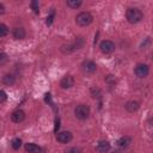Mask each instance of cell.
<instances>
[{
  "instance_id": "cell-24",
  "label": "cell",
  "mask_w": 153,
  "mask_h": 153,
  "mask_svg": "<svg viewBox=\"0 0 153 153\" xmlns=\"http://www.w3.org/2000/svg\"><path fill=\"white\" fill-rule=\"evenodd\" d=\"M105 81L109 82V84H115V82H116V79H115V76H112V75H106Z\"/></svg>"
},
{
  "instance_id": "cell-19",
  "label": "cell",
  "mask_w": 153,
  "mask_h": 153,
  "mask_svg": "<svg viewBox=\"0 0 153 153\" xmlns=\"http://www.w3.org/2000/svg\"><path fill=\"white\" fill-rule=\"evenodd\" d=\"M74 45H75V48H76V49L82 48V45H84V38H82L81 36L76 37V39H75V42H74Z\"/></svg>"
},
{
  "instance_id": "cell-26",
  "label": "cell",
  "mask_w": 153,
  "mask_h": 153,
  "mask_svg": "<svg viewBox=\"0 0 153 153\" xmlns=\"http://www.w3.org/2000/svg\"><path fill=\"white\" fill-rule=\"evenodd\" d=\"M6 98H7L6 92H5L4 90H1V91H0V103H4V102L6 100Z\"/></svg>"
},
{
  "instance_id": "cell-2",
  "label": "cell",
  "mask_w": 153,
  "mask_h": 153,
  "mask_svg": "<svg viewBox=\"0 0 153 153\" xmlns=\"http://www.w3.org/2000/svg\"><path fill=\"white\" fill-rule=\"evenodd\" d=\"M92 20H93V17L90 12H80L75 17V23L80 26H87L92 23Z\"/></svg>"
},
{
  "instance_id": "cell-31",
  "label": "cell",
  "mask_w": 153,
  "mask_h": 153,
  "mask_svg": "<svg viewBox=\"0 0 153 153\" xmlns=\"http://www.w3.org/2000/svg\"><path fill=\"white\" fill-rule=\"evenodd\" d=\"M152 60H153V53H152Z\"/></svg>"
},
{
  "instance_id": "cell-18",
  "label": "cell",
  "mask_w": 153,
  "mask_h": 153,
  "mask_svg": "<svg viewBox=\"0 0 153 153\" xmlns=\"http://www.w3.org/2000/svg\"><path fill=\"white\" fill-rule=\"evenodd\" d=\"M11 145H12V148H13V149H19L20 146H22V140H20L19 137H16V139L12 140Z\"/></svg>"
},
{
  "instance_id": "cell-25",
  "label": "cell",
  "mask_w": 153,
  "mask_h": 153,
  "mask_svg": "<svg viewBox=\"0 0 153 153\" xmlns=\"http://www.w3.org/2000/svg\"><path fill=\"white\" fill-rule=\"evenodd\" d=\"M6 61H7V55L5 53H1L0 54V65H4Z\"/></svg>"
},
{
  "instance_id": "cell-10",
  "label": "cell",
  "mask_w": 153,
  "mask_h": 153,
  "mask_svg": "<svg viewBox=\"0 0 153 153\" xmlns=\"http://www.w3.org/2000/svg\"><path fill=\"white\" fill-rule=\"evenodd\" d=\"M97 151L99 152V153H108L109 151H110V148H111V146H110V143L108 142V141H105V140H102V141H99L98 143H97Z\"/></svg>"
},
{
  "instance_id": "cell-8",
  "label": "cell",
  "mask_w": 153,
  "mask_h": 153,
  "mask_svg": "<svg viewBox=\"0 0 153 153\" xmlns=\"http://www.w3.org/2000/svg\"><path fill=\"white\" fill-rule=\"evenodd\" d=\"M60 86L63 90H68V88L73 87L74 86V79H73V76L72 75H65L61 79V81H60Z\"/></svg>"
},
{
  "instance_id": "cell-3",
  "label": "cell",
  "mask_w": 153,
  "mask_h": 153,
  "mask_svg": "<svg viewBox=\"0 0 153 153\" xmlns=\"http://www.w3.org/2000/svg\"><path fill=\"white\" fill-rule=\"evenodd\" d=\"M74 115L79 120H86L90 116V106L87 104H79L74 109Z\"/></svg>"
},
{
  "instance_id": "cell-16",
  "label": "cell",
  "mask_w": 153,
  "mask_h": 153,
  "mask_svg": "<svg viewBox=\"0 0 153 153\" xmlns=\"http://www.w3.org/2000/svg\"><path fill=\"white\" fill-rule=\"evenodd\" d=\"M66 5L68 7H71V8H78V7H80L82 5V1L81 0H68L66 2Z\"/></svg>"
},
{
  "instance_id": "cell-11",
  "label": "cell",
  "mask_w": 153,
  "mask_h": 153,
  "mask_svg": "<svg viewBox=\"0 0 153 153\" xmlns=\"http://www.w3.org/2000/svg\"><path fill=\"white\" fill-rule=\"evenodd\" d=\"M12 35H13V37H14L16 39H23V38H25L26 32H25V29H24V27H22V26H17V27L13 29Z\"/></svg>"
},
{
  "instance_id": "cell-6",
  "label": "cell",
  "mask_w": 153,
  "mask_h": 153,
  "mask_svg": "<svg viewBox=\"0 0 153 153\" xmlns=\"http://www.w3.org/2000/svg\"><path fill=\"white\" fill-rule=\"evenodd\" d=\"M73 139V135L71 131H60L56 134V140L61 143H68Z\"/></svg>"
},
{
  "instance_id": "cell-4",
  "label": "cell",
  "mask_w": 153,
  "mask_h": 153,
  "mask_svg": "<svg viewBox=\"0 0 153 153\" xmlns=\"http://www.w3.org/2000/svg\"><path fill=\"white\" fill-rule=\"evenodd\" d=\"M99 49L103 54H111L114 50H115V44L112 41H109V39H104L100 42L99 44Z\"/></svg>"
},
{
  "instance_id": "cell-32",
  "label": "cell",
  "mask_w": 153,
  "mask_h": 153,
  "mask_svg": "<svg viewBox=\"0 0 153 153\" xmlns=\"http://www.w3.org/2000/svg\"><path fill=\"white\" fill-rule=\"evenodd\" d=\"M112 153H120V152H112Z\"/></svg>"
},
{
  "instance_id": "cell-27",
  "label": "cell",
  "mask_w": 153,
  "mask_h": 153,
  "mask_svg": "<svg viewBox=\"0 0 153 153\" xmlns=\"http://www.w3.org/2000/svg\"><path fill=\"white\" fill-rule=\"evenodd\" d=\"M59 127H60V120L56 118V120H55V129H54L56 134H57V129H59Z\"/></svg>"
},
{
  "instance_id": "cell-21",
  "label": "cell",
  "mask_w": 153,
  "mask_h": 153,
  "mask_svg": "<svg viewBox=\"0 0 153 153\" xmlns=\"http://www.w3.org/2000/svg\"><path fill=\"white\" fill-rule=\"evenodd\" d=\"M8 33V29L5 24H0V37H5Z\"/></svg>"
},
{
  "instance_id": "cell-15",
  "label": "cell",
  "mask_w": 153,
  "mask_h": 153,
  "mask_svg": "<svg viewBox=\"0 0 153 153\" xmlns=\"http://www.w3.org/2000/svg\"><path fill=\"white\" fill-rule=\"evenodd\" d=\"M14 81H16V78H14V75H13V74L7 73V74H5V75L2 76V82H4L5 85L11 86V85H13V84H14Z\"/></svg>"
},
{
  "instance_id": "cell-13",
  "label": "cell",
  "mask_w": 153,
  "mask_h": 153,
  "mask_svg": "<svg viewBox=\"0 0 153 153\" xmlns=\"http://www.w3.org/2000/svg\"><path fill=\"white\" fill-rule=\"evenodd\" d=\"M126 110L127 111H129V112H135L139 108H140V104H139V102H136V100H129V102H127L126 103Z\"/></svg>"
},
{
  "instance_id": "cell-20",
  "label": "cell",
  "mask_w": 153,
  "mask_h": 153,
  "mask_svg": "<svg viewBox=\"0 0 153 153\" xmlns=\"http://www.w3.org/2000/svg\"><path fill=\"white\" fill-rule=\"evenodd\" d=\"M31 8L33 10V12H35L36 14H38V13H39V4H38V1H37V0L31 1Z\"/></svg>"
},
{
  "instance_id": "cell-28",
  "label": "cell",
  "mask_w": 153,
  "mask_h": 153,
  "mask_svg": "<svg viewBox=\"0 0 153 153\" xmlns=\"http://www.w3.org/2000/svg\"><path fill=\"white\" fill-rule=\"evenodd\" d=\"M148 44H151V39H149V38H147V39H146V42H145V43H142V45H141V47H142V49H146Z\"/></svg>"
},
{
  "instance_id": "cell-1",
  "label": "cell",
  "mask_w": 153,
  "mask_h": 153,
  "mask_svg": "<svg viewBox=\"0 0 153 153\" xmlns=\"http://www.w3.org/2000/svg\"><path fill=\"white\" fill-rule=\"evenodd\" d=\"M126 17H127V19H128V22H129L130 24H136V23H139V22L142 20L143 13H142L141 10L137 8V7H129V8L127 10Z\"/></svg>"
},
{
  "instance_id": "cell-29",
  "label": "cell",
  "mask_w": 153,
  "mask_h": 153,
  "mask_svg": "<svg viewBox=\"0 0 153 153\" xmlns=\"http://www.w3.org/2000/svg\"><path fill=\"white\" fill-rule=\"evenodd\" d=\"M4 12H5V8H4V5L0 2V14H4Z\"/></svg>"
},
{
  "instance_id": "cell-12",
  "label": "cell",
  "mask_w": 153,
  "mask_h": 153,
  "mask_svg": "<svg viewBox=\"0 0 153 153\" xmlns=\"http://www.w3.org/2000/svg\"><path fill=\"white\" fill-rule=\"evenodd\" d=\"M25 151L27 153H41L42 152L41 147L38 145H36V143H32V142L25 143Z\"/></svg>"
},
{
  "instance_id": "cell-22",
  "label": "cell",
  "mask_w": 153,
  "mask_h": 153,
  "mask_svg": "<svg viewBox=\"0 0 153 153\" xmlns=\"http://www.w3.org/2000/svg\"><path fill=\"white\" fill-rule=\"evenodd\" d=\"M65 153H81V151L78 147H69L65 151Z\"/></svg>"
},
{
  "instance_id": "cell-14",
  "label": "cell",
  "mask_w": 153,
  "mask_h": 153,
  "mask_svg": "<svg viewBox=\"0 0 153 153\" xmlns=\"http://www.w3.org/2000/svg\"><path fill=\"white\" fill-rule=\"evenodd\" d=\"M116 143H117V146L121 147V148H127V147L131 143V139H130L129 136H122L121 139L117 140Z\"/></svg>"
},
{
  "instance_id": "cell-5",
  "label": "cell",
  "mask_w": 153,
  "mask_h": 153,
  "mask_svg": "<svg viewBox=\"0 0 153 153\" xmlns=\"http://www.w3.org/2000/svg\"><path fill=\"white\" fill-rule=\"evenodd\" d=\"M134 73L137 78H146L149 73V68L145 63H137L136 67L134 68Z\"/></svg>"
},
{
  "instance_id": "cell-9",
  "label": "cell",
  "mask_w": 153,
  "mask_h": 153,
  "mask_svg": "<svg viewBox=\"0 0 153 153\" xmlns=\"http://www.w3.org/2000/svg\"><path fill=\"white\" fill-rule=\"evenodd\" d=\"M11 120H12L14 123H20V122H23V121L25 120V112H24L23 110L18 109V110H16V111L12 112Z\"/></svg>"
},
{
  "instance_id": "cell-7",
  "label": "cell",
  "mask_w": 153,
  "mask_h": 153,
  "mask_svg": "<svg viewBox=\"0 0 153 153\" xmlns=\"http://www.w3.org/2000/svg\"><path fill=\"white\" fill-rule=\"evenodd\" d=\"M81 69L85 72V73H93L96 72L97 69V65L91 61V60H85L82 63H81Z\"/></svg>"
},
{
  "instance_id": "cell-30",
  "label": "cell",
  "mask_w": 153,
  "mask_h": 153,
  "mask_svg": "<svg viewBox=\"0 0 153 153\" xmlns=\"http://www.w3.org/2000/svg\"><path fill=\"white\" fill-rule=\"evenodd\" d=\"M148 123H149V126H151V127L153 128V118H151V120L148 121Z\"/></svg>"
},
{
  "instance_id": "cell-17",
  "label": "cell",
  "mask_w": 153,
  "mask_h": 153,
  "mask_svg": "<svg viewBox=\"0 0 153 153\" xmlns=\"http://www.w3.org/2000/svg\"><path fill=\"white\" fill-rule=\"evenodd\" d=\"M76 48H75V45H74V43L73 44H65V45H62L61 47V51L62 53H65V54H69V53H72V51H74Z\"/></svg>"
},
{
  "instance_id": "cell-23",
  "label": "cell",
  "mask_w": 153,
  "mask_h": 153,
  "mask_svg": "<svg viewBox=\"0 0 153 153\" xmlns=\"http://www.w3.org/2000/svg\"><path fill=\"white\" fill-rule=\"evenodd\" d=\"M54 16H55V12H54V10H53L51 14L47 17V22H45V23H47L48 25H51V23H53V19H54Z\"/></svg>"
}]
</instances>
